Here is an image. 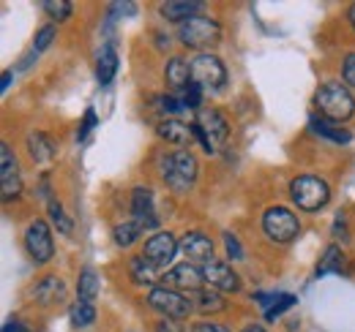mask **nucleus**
<instances>
[{
    "label": "nucleus",
    "instance_id": "nucleus-32",
    "mask_svg": "<svg viewBox=\"0 0 355 332\" xmlns=\"http://www.w3.org/2000/svg\"><path fill=\"white\" fill-rule=\"evenodd\" d=\"M200 101H202V87L191 82L186 90H183V109H197Z\"/></svg>",
    "mask_w": 355,
    "mask_h": 332
},
{
    "label": "nucleus",
    "instance_id": "nucleus-33",
    "mask_svg": "<svg viewBox=\"0 0 355 332\" xmlns=\"http://www.w3.org/2000/svg\"><path fill=\"white\" fill-rule=\"evenodd\" d=\"M52 39H55V25L42 28V30H39V36H36V42H33V52H36V55H39V52H44L46 46L52 44Z\"/></svg>",
    "mask_w": 355,
    "mask_h": 332
},
{
    "label": "nucleus",
    "instance_id": "nucleus-22",
    "mask_svg": "<svg viewBox=\"0 0 355 332\" xmlns=\"http://www.w3.org/2000/svg\"><path fill=\"white\" fill-rule=\"evenodd\" d=\"M28 150H31V158L39 161V164H46L55 158V145L46 133H31L28 136Z\"/></svg>",
    "mask_w": 355,
    "mask_h": 332
},
{
    "label": "nucleus",
    "instance_id": "nucleus-4",
    "mask_svg": "<svg viewBox=\"0 0 355 332\" xmlns=\"http://www.w3.org/2000/svg\"><path fill=\"white\" fill-rule=\"evenodd\" d=\"M197 172H200V164L189 150H178L173 156L162 158V174L167 180V185L175 188V191L191 188L194 180H197Z\"/></svg>",
    "mask_w": 355,
    "mask_h": 332
},
{
    "label": "nucleus",
    "instance_id": "nucleus-16",
    "mask_svg": "<svg viewBox=\"0 0 355 332\" xmlns=\"http://www.w3.org/2000/svg\"><path fill=\"white\" fill-rule=\"evenodd\" d=\"M63 297H66V284L58 278V275H46L44 281L33 289V299L39 302V305H60L63 302Z\"/></svg>",
    "mask_w": 355,
    "mask_h": 332
},
{
    "label": "nucleus",
    "instance_id": "nucleus-8",
    "mask_svg": "<svg viewBox=\"0 0 355 332\" xmlns=\"http://www.w3.org/2000/svg\"><path fill=\"white\" fill-rule=\"evenodd\" d=\"M148 302H150L156 311H162L167 319H186V316L194 311L191 299L183 297L180 291L170 289V286H153V289L148 291Z\"/></svg>",
    "mask_w": 355,
    "mask_h": 332
},
{
    "label": "nucleus",
    "instance_id": "nucleus-42",
    "mask_svg": "<svg viewBox=\"0 0 355 332\" xmlns=\"http://www.w3.org/2000/svg\"><path fill=\"white\" fill-rule=\"evenodd\" d=\"M243 332H266V330H263L260 324H249V327H246V330H243Z\"/></svg>",
    "mask_w": 355,
    "mask_h": 332
},
{
    "label": "nucleus",
    "instance_id": "nucleus-21",
    "mask_svg": "<svg viewBox=\"0 0 355 332\" xmlns=\"http://www.w3.org/2000/svg\"><path fill=\"white\" fill-rule=\"evenodd\" d=\"M129 273H132V281H134V284H139V286H153V284L159 281V267H153V264H150L145 256L132 259Z\"/></svg>",
    "mask_w": 355,
    "mask_h": 332
},
{
    "label": "nucleus",
    "instance_id": "nucleus-7",
    "mask_svg": "<svg viewBox=\"0 0 355 332\" xmlns=\"http://www.w3.org/2000/svg\"><path fill=\"white\" fill-rule=\"evenodd\" d=\"M191 82L200 84L202 90L219 93L227 84V68L216 55H197L191 60Z\"/></svg>",
    "mask_w": 355,
    "mask_h": 332
},
{
    "label": "nucleus",
    "instance_id": "nucleus-5",
    "mask_svg": "<svg viewBox=\"0 0 355 332\" xmlns=\"http://www.w3.org/2000/svg\"><path fill=\"white\" fill-rule=\"evenodd\" d=\"M180 44L191 46V49H211L222 42V25L211 17H191L189 22L180 25Z\"/></svg>",
    "mask_w": 355,
    "mask_h": 332
},
{
    "label": "nucleus",
    "instance_id": "nucleus-43",
    "mask_svg": "<svg viewBox=\"0 0 355 332\" xmlns=\"http://www.w3.org/2000/svg\"><path fill=\"white\" fill-rule=\"evenodd\" d=\"M350 25H353V30H355V3L350 6Z\"/></svg>",
    "mask_w": 355,
    "mask_h": 332
},
{
    "label": "nucleus",
    "instance_id": "nucleus-36",
    "mask_svg": "<svg viewBox=\"0 0 355 332\" xmlns=\"http://www.w3.org/2000/svg\"><path fill=\"white\" fill-rule=\"evenodd\" d=\"M93 128H96V112L88 109V112H85V120H83V128H80V139H88V133Z\"/></svg>",
    "mask_w": 355,
    "mask_h": 332
},
{
    "label": "nucleus",
    "instance_id": "nucleus-37",
    "mask_svg": "<svg viewBox=\"0 0 355 332\" xmlns=\"http://www.w3.org/2000/svg\"><path fill=\"white\" fill-rule=\"evenodd\" d=\"M191 332H230L224 324H214V322H200V324H194Z\"/></svg>",
    "mask_w": 355,
    "mask_h": 332
},
{
    "label": "nucleus",
    "instance_id": "nucleus-23",
    "mask_svg": "<svg viewBox=\"0 0 355 332\" xmlns=\"http://www.w3.org/2000/svg\"><path fill=\"white\" fill-rule=\"evenodd\" d=\"M342 270H345V253H342L339 246H328L322 259H320V264H317V278L320 275H331V273H342Z\"/></svg>",
    "mask_w": 355,
    "mask_h": 332
},
{
    "label": "nucleus",
    "instance_id": "nucleus-31",
    "mask_svg": "<svg viewBox=\"0 0 355 332\" xmlns=\"http://www.w3.org/2000/svg\"><path fill=\"white\" fill-rule=\"evenodd\" d=\"M42 8L46 14H52L55 19H69L71 17V3H66V0H44Z\"/></svg>",
    "mask_w": 355,
    "mask_h": 332
},
{
    "label": "nucleus",
    "instance_id": "nucleus-15",
    "mask_svg": "<svg viewBox=\"0 0 355 332\" xmlns=\"http://www.w3.org/2000/svg\"><path fill=\"white\" fill-rule=\"evenodd\" d=\"M202 281H205V278H202V270H200L197 264H191V261L175 264V267L167 273V284L183 291H200Z\"/></svg>",
    "mask_w": 355,
    "mask_h": 332
},
{
    "label": "nucleus",
    "instance_id": "nucleus-9",
    "mask_svg": "<svg viewBox=\"0 0 355 332\" xmlns=\"http://www.w3.org/2000/svg\"><path fill=\"white\" fill-rule=\"evenodd\" d=\"M25 248L31 253V259L36 264H46L55 253V243H52V232L44 221H33L25 232Z\"/></svg>",
    "mask_w": 355,
    "mask_h": 332
},
{
    "label": "nucleus",
    "instance_id": "nucleus-3",
    "mask_svg": "<svg viewBox=\"0 0 355 332\" xmlns=\"http://www.w3.org/2000/svg\"><path fill=\"white\" fill-rule=\"evenodd\" d=\"M191 128H194V139L202 145L205 153H216L227 142V133H230V123L219 109H202Z\"/></svg>",
    "mask_w": 355,
    "mask_h": 332
},
{
    "label": "nucleus",
    "instance_id": "nucleus-18",
    "mask_svg": "<svg viewBox=\"0 0 355 332\" xmlns=\"http://www.w3.org/2000/svg\"><path fill=\"white\" fill-rule=\"evenodd\" d=\"M156 131H159V136L162 139H167L170 145H189L191 142V136H194V128L186 123H180V120H164V123L156 125Z\"/></svg>",
    "mask_w": 355,
    "mask_h": 332
},
{
    "label": "nucleus",
    "instance_id": "nucleus-30",
    "mask_svg": "<svg viewBox=\"0 0 355 332\" xmlns=\"http://www.w3.org/2000/svg\"><path fill=\"white\" fill-rule=\"evenodd\" d=\"M295 305V297L293 294H276L273 297V302L268 305V311H266V319L268 322H276V316H282L287 308H293Z\"/></svg>",
    "mask_w": 355,
    "mask_h": 332
},
{
    "label": "nucleus",
    "instance_id": "nucleus-12",
    "mask_svg": "<svg viewBox=\"0 0 355 332\" xmlns=\"http://www.w3.org/2000/svg\"><path fill=\"white\" fill-rule=\"evenodd\" d=\"M178 250L186 256V261H202V264H208V261H214V243H211V237L208 234H202V232H186L183 234V240L178 243Z\"/></svg>",
    "mask_w": 355,
    "mask_h": 332
},
{
    "label": "nucleus",
    "instance_id": "nucleus-17",
    "mask_svg": "<svg viewBox=\"0 0 355 332\" xmlns=\"http://www.w3.org/2000/svg\"><path fill=\"white\" fill-rule=\"evenodd\" d=\"M115 71H118V52L112 44H107L101 52H98V63H96V82L98 84H110L115 80Z\"/></svg>",
    "mask_w": 355,
    "mask_h": 332
},
{
    "label": "nucleus",
    "instance_id": "nucleus-39",
    "mask_svg": "<svg viewBox=\"0 0 355 332\" xmlns=\"http://www.w3.org/2000/svg\"><path fill=\"white\" fill-rule=\"evenodd\" d=\"M3 332H31V330H28L19 319H11V322H6V324H3Z\"/></svg>",
    "mask_w": 355,
    "mask_h": 332
},
{
    "label": "nucleus",
    "instance_id": "nucleus-13",
    "mask_svg": "<svg viewBox=\"0 0 355 332\" xmlns=\"http://www.w3.org/2000/svg\"><path fill=\"white\" fill-rule=\"evenodd\" d=\"M132 212L134 221L142 229H156L159 226V215H156V205H153V191L150 188H134L132 194Z\"/></svg>",
    "mask_w": 355,
    "mask_h": 332
},
{
    "label": "nucleus",
    "instance_id": "nucleus-38",
    "mask_svg": "<svg viewBox=\"0 0 355 332\" xmlns=\"http://www.w3.org/2000/svg\"><path fill=\"white\" fill-rule=\"evenodd\" d=\"M156 332H183V327H180L178 319H162L159 327H156Z\"/></svg>",
    "mask_w": 355,
    "mask_h": 332
},
{
    "label": "nucleus",
    "instance_id": "nucleus-26",
    "mask_svg": "<svg viewBox=\"0 0 355 332\" xmlns=\"http://www.w3.org/2000/svg\"><path fill=\"white\" fill-rule=\"evenodd\" d=\"M77 297L83 302H93L98 297V275L93 270H83L80 273V284H77Z\"/></svg>",
    "mask_w": 355,
    "mask_h": 332
},
{
    "label": "nucleus",
    "instance_id": "nucleus-11",
    "mask_svg": "<svg viewBox=\"0 0 355 332\" xmlns=\"http://www.w3.org/2000/svg\"><path fill=\"white\" fill-rule=\"evenodd\" d=\"M0 177H3V202H11L14 196H19V191H22L19 169H17V158L6 142L0 145Z\"/></svg>",
    "mask_w": 355,
    "mask_h": 332
},
{
    "label": "nucleus",
    "instance_id": "nucleus-2",
    "mask_svg": "<svg viewBox=\"0 0 355 332\" xmlns=\"http://www.w3.org/2000/svg\"><path fill=\"white\" fill-rule=\"evenodd\" d=\"M290 196L293 202L298 205V210H306V212H317L328 205L331 199V188L325 180L314 177V174H301L290 183Z\"/></svg>",
    "mask_w": 355,
    "mask_h": 332
},
{
    "label": "nucleus",
    "instance_id": "nucleus-20",
    "mask_svg": "<svg viewBox=\"0 0 355 332\" xmlns=\"http://www.w3.org/2000/svg\"><path fill=\"white\" fill-rule=\"evenodd\" d=\"M167 82L173 84L175 90H186L191 84V63L186 57H173L167 63V71H164Z\"/></svg>",
    "mask_w": 355,
    "mask_h": 332
},
{
    "label": "nucleus",
    "instance_id": "nucleus-25",
    "mask_svg": "<svg viewBox=\"0 0 355 332\" xmlns=\"http://www.w3.org/2000/svg\"><path fill=\"white\" fill-rule=\"evenodd\" d=\"M314 131H317L320 136L336 142V145H350V142H353V133H350L347 128H336V125L328 123V120H314Z\"/></svg>",
    "mask_w": 355,
    "mask_h": 332
},
{
    "label": "nucleus",
    "instance_id": "nucleus-14",
    "mask_svg": "<svg viewBox=\"0 0 355 332\" xmlns=\"http://www.w3.org/2000/svg\"><path fill=\"white\" fill-rule=\"evenodd\" d=\"M202 278H205V284H211V286H216V289L222 291H238L241 289V278H238V273L230 267V264H224V261H208V264H202Z\"/></svg>",
    "mask_w": 355,
    "mask_h": 332
},
{
    "label": "nucleus",
    "instance_id": "nucleus-1",
    "mask_svg": "<svg viewBox=\"0 0 355 332\" xmlns=\"http://www.w3.org/2000/svg\"><path fill=\"white\" fill-rule=\"evenodd\" d=\"M314 104H317V109H320L328 120H336V123L350 120L355 112L353 93H350L342 82L322 84V87L317 90V95H314Z\"/></svg>",
    "mask_w": 355,
    "mask_h": 332
},
{
    "label": "nucleus",
    "instance_id": "nucleus-29",
    "mask_svg": "<svg viewBox=\"0 0 355 332\" xmlns=\"http://www.w3.org/2000/svg\"><path fill=\"white\" fill-rule=\"evenodd\" d=\"M49 218H52V223L58 226V232H63V234H71V229H74V223H71V218L66 215V210L60 202H49Z\"/></svg>",
    "mask_w": 355,
    "mask_h": 332
},
{
    "label": "nucleus",
    "instance_id": "nucleus-35",
    "mask_svg": "<svg viewBox=\"0 0 355 332\" xmlns=\"http://www.w3.org/2000/svg\"><path fill=\"white\" fill-rule=\"evenodd\" d=\"M342 77H345V82L355 87V52H350L347 57H345V66H342Z\"/></svg>",
    "mask_w": 355,
    "mask_h": 332
},
{
    "label": "nucleus",
    "instance_id": "nucleus-41",
    "mask_svg": "<svg viewBox=\"0 0 355 332\" xmlns=\"http://www.w3.org/2000/svg\"><path fill=\"white\" fill-rule=\"evenodd\" d=\"M8 84H11V71H6V74H3V84H0V87H3V90H8Z\"/></svg>",
    "mask_w": 355,
    "mask_h": 332
},
{
    "label": "nucleus",
    "instance_id": "nucleus-24",
    "mask_svg": "<svg viewBox=\"0 0 355 332\" xmlns=\"http://www.w3.org/2000/svg\"><path fill=\"white\" fill-rule=\"evenodd\" d=\"M191 305H194L200 313H219V311L227 308V302H224L216 291H194Z\"/></svg>",
    "mask_w": 355,
    "mask_h": 332
},
{
    "label": "nucleus",
    "instance_id": "nucleus-27",
    "mask_svg": "<svg viewBox=\"0 0 355 332\" xmlns=\"http://www.w3.org/2000/svg\"><path fill=\"white\" fill-rule=\"evenodd\" d=\"M69 316H71V324H74V327H88V324H93V319H96V308H93V302L77 299V302L71 305Z\"/></svg>",
    "mask_w": 355,
    "mask_h": 332
},
{
    "label": "nucleus",
    "instance_id": "nucleus-34",
    "mask_svg": "<svg viewBox=\"0 0 355 332\" xmlns=\"http://www.w3.org/2000/svg\"><path fill=\"white\" fill-rule=\"evenodd\" d=\"M224 246H227L230 259H243V248H241V243H238V237L232 232H224Z\"/></svg>",
    "mask_w": 355,
    "mask_h": 332
},
{
    "label": "nucleus",
    "instance_id": "nucleus-6",
    "mask_svg": "<svg viewBox=\"0 0 355 332\" xmlns=\"http://www.w3.org/2000/svg\"><path fill=\"white\" fill-rule=\"evenodd\" d=\"M263 232L268 234V240L273 243H293L301 234V223L293 215V210L287 208H268L263 215Z\"/></svg>",
    "mask_w": 355,
    "mask_h": 332
},
{
    "label": "nucleus",
    "instance_id": "nucleus-10",
    "mask_svg": "<svg viewBox=\"0 0 355 332\" xmlns=\"http://www.w3.org/2000/svg\"><path fill=\"white\" fill-rule=\"evenodd\" d=\"M178 250V243L175 237L170 234V232H156L148 243H145V250H142V256L153 264V267H167L173 259H175Z\"/></svg>",
    "mask_w": 355,
    "mask_h": 332
},
{
    "label": "nucleus",
    "instance_id": "nucleus-28",
    "mask_svg": "<svg viewBox=\"0 0 355 332\" xmlns=\"http://www.w3.org/2000/svg\"><path fill=\"white\" fill-rule=\"evenodd\" d=\"M139 234H142V226H139L137 221H126V223H118V226H115V243H118L121 248H129Z\"/></svg>",
    "mask_w": 355,
    "mask_h": 332
},
{
    "label": "nucleus",
    "instance_id": "nucleus-19",
    "mask_svg": "<svg viewBox=\"0 0 355 332\" xmlns=\"http://www.w3.org/2000/svg\"><path fill=\"white\" fill-rule=\"evenodd\" d=\"M202 6L194 3V0H170V3H162V17L170 19V22H189L191 17H197Z\"/></svg>",
    "mask_w": 355,
    "mask_h": 332
},
{
    "label": "nucleus",
    "instance_id": "nucleus-40",
    "mask_svg": "<svg viewBox=\"0 0 355 332\" xmlns=\"http://www.w3.org/2000/svg\"><path fill=\"white\" fill-rule=\"evenodd\" d=\"M162 107H164L167 112H180V109H183V104H178L173 95H164V98H162Z\"/></svg>",
    "mask_w": 355,
    "mask_h": 332
}]
</instances>
